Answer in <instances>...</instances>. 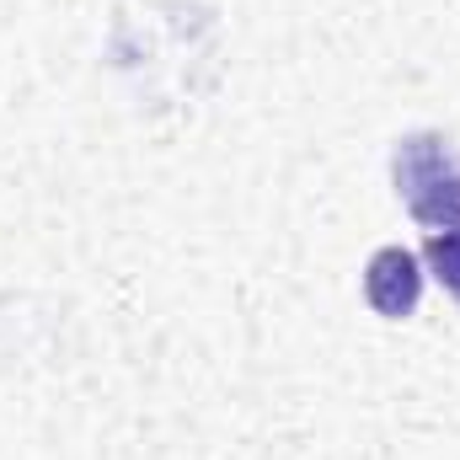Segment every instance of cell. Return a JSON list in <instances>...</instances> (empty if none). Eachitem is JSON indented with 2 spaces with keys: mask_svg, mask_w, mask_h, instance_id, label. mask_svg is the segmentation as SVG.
<instances>
[{
  "mask_svg": "<svg viewBox=\"0 0 460 460\" xmlns=\"http://www.w3.org/2000/svg\"><path fill=\"white\" fill-rule=\"evenodd\" d=\"M391 182L407 215L429 230H456L460 226V150L450 134L418 128L396 139L391 150Z\"/></svg>",
  "mask_w": 460,
  "mask_h": 460,
  "instance_id": "obj_1",
  "label": "cell"
},
{
  "mask_svg": "<svg viewBox=\"0 0 460 460\" xmlns=\"http://www.w3.org/2000/svg\"><path fill=\"white\" fill-rule=\"evenodd\" d=\"M423 279H429V268H423V257L412 246H380L364 262V300H369L375 316L407 322L418 311V300H423Z\"/></svg>",
  "mask_w": 460,
  "mask_h": 460,
  "instance_id": "obj_2",
  "label": "cell"
},
{
  "mask_svg": "<svg viewBox=\"0 0 460 460\" xmlns=\"http://www.w3.org/2000/svg\"><path fill=\"white\" fill-rule=\"evenodd\" d=\"M423 268L460 300V226L456 230H429V241H423Z\"/></svg>",
  "mask_w": 460,
  "mask_h": 460,
  "instance_id": "obj_3",
  "label": "cell"
}]
</instances>
